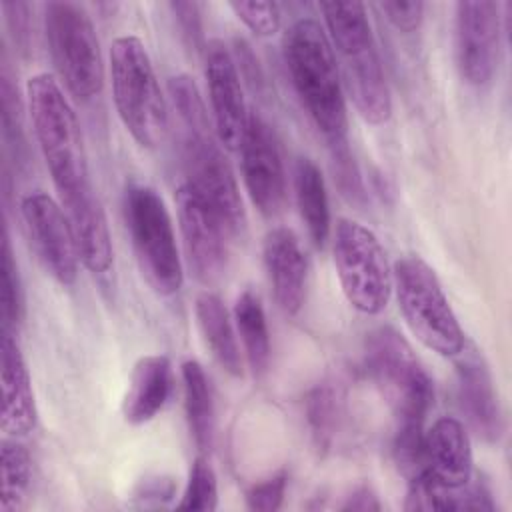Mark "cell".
Masks as SVG:
<instances>
[{"label": "cell", "instance_id": "1", "mask_svg": "<svg viewBox=\"0 0 512 512\" xmlns=\"http://www.w3.org/2000/svg\"><path fill=\"white\" fill-rule=\"evenodd\" d=\"M26 106L36 144L46 162L84 268L98 276H110L114 250L108 220L94 192L82 130L62 84L48 72L26 82Z\"/></svg>", "mask_w": 512, "mask_h": 512}, {"label": "cell", "instance_id": "2", "mask_svg": "<svg viewBox=\"0 0 512 512\" xmlns=\"http://www.w3.org/2000/svg\"><path fill=\"white\" fill-rule=\"evenodd\" d=\"M366 372L394 420V458L406 476L424 466V422L434 402V386L408 340L390 326H380L366 340Z\"/></svg>", "mask_w": 512, "mask_h": 512}, {"label": "cell", "instance_id": "3", "mask_svg": "<svg viewBox=\"0 0 512 512\" xmlns=\"http://www.w3.org/2000/svg\"><path fill=\"white\" fill-rule=\"evenodd\" d=\"M168 92L180 124V148L190 184L226 222L232 236H242L246 210L236 176L222 152L212 118L196 82L188 74L168 80Z\"/></svg>", "mask_w": 512, "mask_h": 512}, {"label": "cell", "instance_id": "4", "mask_svg": "<svg viewBox=\"0 0 512 512\" xmlns=\"http://www.w3.org/2000/svg\"><path fill=\"white\" fill-rule=\"evenodd\" d=\"M284 62L298 100L330 148L348 142V114L338 62L324 26L298 18L284 38Z\"/></svg>", "mask_w": 512, "mask_h": 512}, {"label": "cell", "instance_id": "5", "mask_svg": "<svg viewBox=\"0 0 512 512\" xmlns=\"http://www.w3.org/2000/svg\"><path fill=\"white\" fill-rule=\"evenodd\" d=\"M318 8L334 56H338L342 86L356 112L372 126L386 124L392 116V96L366 6L360 2H324Z\"/></svg>", "mask_w": 512, "mask_h": 512}, {"label": "cell", "instance_id": "6", "mask_svg": "<svg viewBox=\"0 0 512 512\" xmlns=\"http://www.w3.org/2000/svg\"><path fill=\"white\" fill-rule=\"evenodd\" d=\"M108 70L122 126L140 146L156 148L168 132V104L144 42L134 34L114 38Z\"/></svg>", "mask_w": 512, "mask_h": 512}, {"label": "cell", "instance_id": "7", "mask_svg": "<svg viewBox=\"0 0 512 512\" xmlns=\"http://www.w3.org/2000/svg\"><path fill=\"white\" fill-rule=\"evenodd\" d=\"M392 290L408 330L428 350L456 358L466 348L464 330L428 262L420 256L400 258L392 270Z\"/></svg>", "mask_w": 512, "mask_h": 512}, {"label": "cell", "instance_id": "8", "mask_svg": "<svg viewBox=\"0 0 512 512\" xmlns=\"http://www.w3.org/2000/svg\"><path fill=\"white\" fill-rule=\"evenodd\" d=\"M44 34L58 80L68 94L80 102L98 96L104 84V62L90 14L76 2H48Z\"/></svg>", "mask_w": 512, "mask_h": 512}, {"label": "cell", "instance_id": "9", "mask_svg": "<svg viewBox=\"0 0 512 512\" xmlns=\"http://www.w3.org/2000/svg\"><path fill=\"white\" fill-rule=\"evenodd\" d=\"M124 214L142 276L156 294H176L182 288L184 270L162 196L146 184H132L126 188Z\"/></svg>", "mask_w": 512, "mask_h": 512}, {"label": "cell", "instance_id": "10", "mask_svg": "<svg viewBox=\"0 0 512 512\" xmlns=\"http://www.w3.org/2000/svg\"><path fill=\"white\" fill-rule=\"evenodd\" d=\"M332 258L344 298L362 314H380L392 296V270L378 236L352 218H338Z\"/></svg>", "mask_w": 512, "mask_h": 512}, {"label": "cell", "instance_id": "11", "mask_svg": "<svg viewBox=\"0 0 512 512\" xmlns=\"http://www.w3.org/2000/svg\"><path fill=\"white\" fill-rule=\"evenodd\" d=\"M176 212L190 272L198 282L214 284L226 272L232 232L222 216L186 182L176 190Z\"/></svg>", "mask_w": 512, "mask_h": 512}, {"label": "cell", "instance_id": "12", "mask_svg": "<svg viewBox=\"0 0 512 512\" xmlns=\"http://www.w3.org/2000/svg\"><path fill=\"white\" fill-rule=\"evenodd\" d=\"M502 6L490 0H462L454 6V54L462 80L486 86L500 58Z\"/></svg>", "mask_w": 512, "mask_h": 512}, {"label": "cell", "instance_id": "13", "mask_svg": "<svg viewBox=\"0 0 512 512\" xmlns=\"http://www.w3.org/2000/svg\"><path fill=\"white\" fill-rule=\"evenodd\" d=\"M20 216L30 244L46 272L62 286L78 278V246L70 220L58 200L34 190L20 200Z\"/></svg>", "mask_w": 512, "mask_h": 512}, {"label": "cell", "instance_id": "14", "mask_svg": "<svg viewBox=\"0 0 512 512\" xmlns=\"http://www.w3.org/2000/svg\"><path fill=\"white\" fill-rule=\"evenodd\" d=\"M238 150L244 186L252 204L264 216L278 214L286 200L282 152L272 126L252 110Z\"/></svg>", "mask_w": 512, "mask_h": 512}, {"label": "cell", "instance_id": "15", "mask_svg": "<svg viewBox=\"0 0 512 512\" xmlns=\"http://www.w3.org/2000/svg\"><path fill=\"white\" fill-rule=\"evenodd\" d=\"M204 76L210 100V118L222 148L238 150L250 110L236 60L222 40L204 46Z\"/></svg>", "mask_w": 512, "mask_h": 512}, {"label": "cell", "instance_id": "16", "mask_svg": "<svg viewBox=\"0 0 512 512\" xmlns=\"http://www.w3.org/2000/svg\"><path fill=\"white\" fill-rule=\"evenodd\" d=\"M456 358L460 408L478 438L494 444L504 432V418L488 364L478 350L464 348Z\"/></svg>", "mask_w": 512, "mask_h": 512}, {"label": "cell", "instance_id": "17", "mask_svg": "<svg viewBox=\"0 0 512 512\" xmlns=\"http://www.w3.org/2000/svg\"><path fill=\"white\" fill-rule=\"evenodd\" d=\"M264 266L278 306L294 316L306 300L308 258L294 230L272 228L264 238Z\"/></svg>", "mask_w": 512, "mask_h": 512}, {"label": "cell", "instance_id": "18", "mask_svg": "<svg viewBox=\"0 0 512 512\" xmlns=\"http://www.w3.org/2000/svg\"><path fill=\"white\" fill-rule=\"evenodd\" d=\"M472 444L466 426L452 416L438 418L424 432V472L456 490L472 480Z\"/></svg>", "mask_w": 512, "mask_h": 512}, {"label": "cell", "instance_id": "19", "mask_svg": "<svg viewBox=\"0 0 512 512\" xmlns=\"http://www.w3.org/2000/svg\"><path fill=\"white\" fill-rule=\"evenodd\" d=\"M0 366L2 430L14 438L28 436L36 428L38 410L24 354L8 330H2Z\"/></svg>", "mask_w": 512, "mask_h": 512}, {"label": "cell", "instance_id": "20", "mask_svg": "<svg viewBox=\"0 0 512 512\" xmlns=\"http://www.w3.org/2000/svg\"><path fill=\"white\" fill-rule=\"evenodd\" d=\"M174 388L172 362L164 354H146L136 360L122 400V416L128 424L154 420L168 404Z\"/></svg>", "mask_w": 512, "mask_h": 512}, {"label": "cell", "instance_id": "21", "mask_svg": "<svg viewBox=\"0 0 512 512\" xmlns=\"http://www.w3.org/2000/svg\"><path fill=\"white\" fill-rule=\"evenodd\" d=\"M194 314L198 330L220 368L234 378L242 376L240 344L224 302L212 292H202L196 298Z\"/></svg>", "mask_w": 512, "mask_h": 512}, {"label": "cell", "instance_id": "22", "mask_svg": "<svg viewBox=\"0 0 512 512\" xmlns=\"http://www.w3.org/2000/svg\"><path fill=\"white\" fill-rule=\"evenodd\" d=\"M294 196L310 240L322 248L330 236V202L318 164L306 156L296 160Z\"/></svg>", "mask_w": 512, "mask_h": 512}, {"label": "cell", "instance_id": "23", "mask_svg": "<svg viewBox=\"0 0 512 512\" xmlns=\"http://www.w3.org/2000/svg\"><path fill=\"white\" fill-rule=\"evenodd\" d=\"M180 368L188 430L198 450L206 452L214 440V400L210 380L196 360H184Z\"/></svg>", "mask_w": 512, "mask_h": 512}, {"label": "cell", "instance_id": "24", "mask_svg": "<svg viewBox=\"0 0 512 512\" xmlns=\"http://www.w3.org/2000/svg\"><path fill=\"white\" fill-rule=\"evenodd\" d=\"M234 322L250 370L262 376L270 364V332L264 306L252 290H244L236 298Z\"/></svg>", "mask_w": 512, "mask_h": 512}, {"label": "cell", "instance_id": "25", "mask_svg": "<svg viewBox=\"0 0 512 512\" xmlns=\"http://www.w3.org/2000/svg\"><path fill=\"white\" fill-rule=\"evenodd\" d=\"M32 460L28 448L14 436L2 440V512H16L30 488Z\"/></svg>", "mask_w": 512, "mask_h": 512}, {"label": "cell", "instance_id": "26", "mask_svg": "<svg viewBox=\"0 0 512 512\" xmlns=\"http://www.w3.org/2000/svg\"><path fill=\"white\" fill-rule=\"evenodd\" d=\"M340 392L332 382L316 384L306 396V420L318 450H326L336 434L340 416Z\"/></svg>", "mask_w": 512, "mask_h": 512}, {"label": "cell", "instance_id": "27", "mask_svg": "<svg viewBox=\"0 0 512 512\" xmlns=\"http://www.w3.org/2000/svg\"><path fill=\"white\" fill-rule=\"evenodd\" d=\"M2 278H0V308H2V330H16L24 318V292L18 272V264L12 252L8 230L2 238Z\"/></svg>", "mask_w": 512, "mask_h": 512}, {"label": "cell", "instance_id": "28", "mask_svg": "<svg viewBox=\"0 0 512 512\" xmlns=\"http://www.w3.org/2000/svg\"><path fill=\"white\" fill-rule=\"evenodd\" d=\"M218 506V480L216 472L210 466V462L204 456L194 458L190 470L186 488L182 492V498L178 502L180 510H200L210 512Z\"/></svg>", "mask_w": 512, "mask_h": 512}, {"label": "cell", "instance_id": "29", "mask_svg": "<svg viewBox=\"0 0 512 512\" xmlns=\"http://www.w3.org/2000/svg\"><path fill=\"white\" fill-rule=\"evenodd\" d=\"M236 18L256 36H274L282 24V12L276 2H230Z\"/></svg>", "mask_w": 512, "mask_h": 512}, {"label": "cell", "instance_id": "30", "mask_svg": "<svg viewBox=\"0 0 512 512\" xmlns=\"http://www.w3.org/2000/svg\"><path fill=\"white\" fill-rule=\"evenodd\" d=\"M288 476L286 472L272 474L270 478H264L256 484H252L246 492V506L250 510L258 512H274L282 506L284 494H286Z\"/></svg>", "mask_w": 512, "mask_h": 512}, {"label": "cell", "instance_id": "31", "mask_svg": "<svg viewBox=\"0 0 512 512\" xmlns=\"http://www.w3.org/2000/svg\"><path fill=\"white\" fill-rule=\"evenodd\" d=\"M378 8L386 14L388 22L404 32V34H410V32H416L424 20V2H418V0H408V2H402V0H394V2H380Z\"/></svg>", "mask_w": 512, "mask_h": 512}, {"label": "cell", "instance_id": "32", "mask_svg": "<svg viewBox=\"0 0 512 512\" xmlns=\"http://www.w3.org/2000/svg\"><path fill=\"white\" fill-rule=\"evenodd\" d=\"M330 150H332V158H334V164H336V178H338V184H340L342 192L346 196H350L352 200L362 198V194H364L362 192V180H360V172L354 164V158L350 154L348 142L340 144V146H334Z\"/></svg>", "mask_w": 512, "mask_h": 512}, {"label": "cell", "instance_id": "33", "mask_svg": "<svg viewBox=\"0 0 512 512\" xmlns=\"http://www.w3.org/2000/svg\"><path fill=\"white\" fill-rule=\"evenodd\" d=\"M170 10L178 22V28L192 48H202L204 32H202V12L196 2H172Z\"/></svg>", "mask_w": 512, "mask_h": 512}, {"label": "cell", "instance_id": "34", "mask_svg": "<svg viewBox=\"0 0 512 512\" xmlns=\"http://www.w3.org/2000/svg\"><path fill=\"white\" fill-rule=\"evenodd\" d=\"M176 492V484L172 478H166V476H150V478H144L138 488H136V498L142 500V502H154V504H162V502H168L172 500Z\"/></svg>", "mask_w": 512, "mask_h": 512}, {"label": "cell", "instance_id": "35", "mask_svg": "<svg viewBox=\"0 0 512 512\" xmlns=\"http://www.w3.org/2000/svg\"><path fill=\"white\" fill-rule=\"evenodd\" d=\"M2 12L6 14L8 26L14 34V40L20 46H26L30 38V4L26 2H4Z\"/></svg>", "mask_w": 512, "mask_h": 512}, {"label": "cell", "instance_id": "36", "mask_svg": "<svg viewBox=\"0 0 512 512\" xmlns=\"http://www.w3.org/2000/svg\"><path fill=\"white\" fill-rule=\"evenodd\" d=\"M340 510H346V512H352V510L354 512H378V510H382V504H380L376 492L372 490V486L360 484L346 496Z\"/></svg>", "mask_w": 512, "mask_h": 512}]
</instances>
